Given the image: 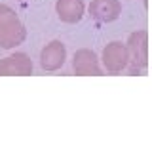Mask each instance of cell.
Instances as JSON below:
<instances>
[{
  "mask_svg": "<svg viewBox=\"0 0 152 147\" xmlns=\"http://www.w3.org/2000/svg\"><path fill=\"white\" fill-rule=\"evenodd\" d=\"M27 36L25 25L19 21L15 12L6 4H0V48L10 50L23 44Z\"/></svg>",
  "mask_w": 152,
  "mask_h": 147,
  "instance_id": "6da1fadb",
  "label": "cell"
},
{
  "mask_svg": "<svg viewBox=\"0 0 152 147\" xmlns=\"http://www.w3.org/2000/svg\"><path fill=\"white\" fill-rule=\"evenodd\" d=\"M146 44H148V33L146 31H137L131 33L129 40H127V65H131V73L139 75L145 73L146 65H148V54H146Z\"/></svg>",
  "mask_w": 152,
  "mask_h": 147,
  "instance_id": "7a4b0ae2",
  "label": "cell"
},
{
  "mask_svg": "<svg viewBox=\"0 0 152 147\" xmlns=\"http://www.w3.org/2000/svg\"><path fill=\"white\" fill-rule=\"evenodd\" d=\"M127 48L122 44V42H110V44L104 46L103 50V63L107 71L110 73H120L127 67Z\"/></svg>",
  "mask_w": 152,
  "mask_h": 147,
  "instance_id": "3957f363",
  "label": "cell"
},
{
  "mask_svg": "<svg viewBox=\"0 0 152 147\" xmlns=\"http://www.w3.org/2000/svg\"><path fill=\"white\" fill-rule=\"evenodd\" d=\"M66 59V48L61 40H53L44 46L40 54V65L44 71H57L63 67Z\"/></svg>",
  "mask_w": 152,
  "mask_h": 147,
  "instance_id": "277c9868",
  "label": "cell"
},
{
  "mask_svg": "<svg viewBox=\"0 0 152 147\" xmlns=\"http://www.w3.org/2000/svg\"><path fill=\"white\" fill-rule=\"evenodd\" d=\"M32 73V61L27 54H13L6 59H0V77H8V75H19V77H27Z\"/></svg>",
  "mask_w": 152,
  "mask_h": 147,
  "instance_id": "5b68a950",
  "label": "cell"
},
{
  "mask_svg": "<svg viewBox=\"0 0 152 147\" xmlns=\"http://www.w3.org/2000/svg\"><path fill=\"white\" fill-rule=\"evenodd\" d=\"M72 67L76 71V75H82V77H88V75H93V77H99L103 75L101 67H99V59L95 55V52L82 48L74 54L72 59Z\"/></svg>",
  "mask_w": 152,
  "mask_h": 147,
  "instance_id": "8992f818",
  "label": "cell"
},
{
  "mask_svg": "<svg viewBox=\"0 0 152 147\" xmlns=\"http://www.w3.org/2000/svg\"><path fill=\"white\" fill-rule=\"evenodd\" d=\"M120 13L122 6L118 0H91V4H89V16L103 23H110L118 19Z\"/></svg>",
  "mask_w": 152,
  "mask_h": 147,
  "instance_id": "52a82bcc",
  "label": "cell"
},
{
  "mask_svg": "<svg viewBox=\"0 0 152 147\" xmlns=\"http://www.w3.org/2000/svg\"><path fill=\"white\" fill-rule=\"evenodd\" d=\"M57 16L65 23H78L84 16V0H57Z\"/></svg>",
  "mask_w": 152,
  "mask_h": 147,
  "instance_id": "ba28073f",
  "label": "cell"
}]
</instances>
